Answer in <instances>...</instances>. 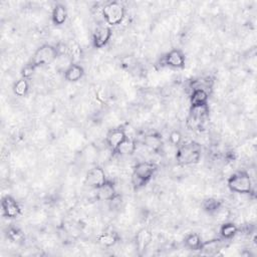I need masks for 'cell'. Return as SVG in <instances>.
<instances>
[{"mask_svg":"<svg viewBox=\"0 0 257 257\" xmlns=\"http://www.w3.org/2000/svg\"><path fill=\"white\" fill-rule=\"evenodd\" d=\"M158 167L153 162L143 161L135 165L131 175V183L136 189L145 187L154 177Z\"/></svg>","mask_w":257,"mask_h":257,"instance_id":"6da1fadb","label":"cell"},{"mask_svg":"<svg viewBox=\"0 0 257 257\" xmlns=\"http://www.w3.org/2000/svg\"><path fill=\"white\" fill-rule=\"evenodd\" d=\"M200 159L201 147L199 144L190 142L178 146L176 152V161L180 166H191L198 164Z\"/></svg>","mask_w":257,"mask_h":257,"instance_id":"7a4b0ae2","label":"cell"},{"mask_svg":"<svg viewBox=\"0 0 257 257\" xmlns=\"http://www.w3.org/2000/svg\"><path fill=\"white\" fill-rule=\"evenodd\" d=\"M228 189L237 194H251L253 191V184L250 175L245 171H238L232 174L227 180Z\"/></svg>","mask_w":257,"mask_h":257,"instance_id":"3957f363","label":"cell"},{"mask_svg":"<svg viewBox=\"0 0 257 257\" xmlns=\"http://www.w3.org/2000/svg\"><path fill=\"white\" fill-rule=\"evenodd\" d=\"M102 15L109 26H117L120 25L126 17V7L121 2L112 1L103 7Z\"/></svg>","mask_w":257,"mask_h":257,"instance_id":"277c9868","label":"cell"},{"mask_svg":"<svg viewBox=\"0 0 257 257\" xmlns=\"http://www.w3.org/2000/svg\"><path fill=\"white\" fill-rule=\"evenodd\" d=\"M59 56L56 46L51 44H42L40 45L33 53L31 57L30 64L36 68L42 65H47L52 63Z\"/></svg>","mask_w":257,"mask_h":257,"instance_id":"5b68a950","label":"cell"},{"mask_svg":"<svg viewBox=\"0 0 257 257\" xmlns=\"http://www.w3.org/2000/svg\"><path fill=\"white\" fill-rule=\"evenodd\" d=\"M108 177L106 174V171L101 166H96L88 171L87 175H85L84 183L89 187L93 189H98L103 184H105L108 181Z\"/></svg>","mask_w":257,"mask_h":257,"instance_id":"8992f818","label":"cell"},{"mask_svg":"<svg viewBox=\"0 0 257 257\" xmlns=\"http://www.w3.org/2000/svg\"><path fill=\"white\" fill-rule=\"evenodd\" d=\"M162 63L165 66L175 68V69H182L186 65V56L185 53L178 48H173L168 51L162 58Z\"/></svg>","mask_w":257,"mask_h":257,"instance_id":"52a82bcc","label":"cell"},{"mask_svg":"<svg viewBox=\"0 0 257 257\" xmlns=\"http://www.w3.org/2000/svg\"><path fill=\"white\" fill-rule=\"evenodd\" d=\"M113 36V30L109 25H98L92 35L93 46L97 49L104 48L108 45Z\"/></svg>","mask_w":257,"mask_h":257,"instance_id":"ba28073f","label":"cell"},{"mask_svg":"<svg viewBox=\"0 0 257 257\" xmlns=\"http://www.w3.org/2000/svg\"><path fill=\"white\" fill-rule=\"evenodd\" d=\"M1 210H2V216L8 219H15L19 217L22 213L20 204L14 197L10 195H5L2 197Z\"/></svg>","mask_w":257,"mask_h":257,"instance_id":"9c48e42d","label":"cell"},{"mask_svg":"<svg viewBox=\"0 0 257 257\" xmlns=\"http://www.w3.org/2000/svg\"><path fill=\"white\" fill-rule=\"evenodd\" d=\"M128 137L125 129L123 128H116L112 129L108 132L106 136V144L108 148L114 153L119 145Z\"/></svg>","mask_w":257,"mask_h":257,"instance_id":"30bf717a","label":"cell"},{"mask_svg":"<svg viewBox=\"0 0 257 257\" xmlns=\"http://www.w3.org/2000/svg\"><path fill=\"white\" fill-rule=\"evenodd\" d=\"M96 191H97L96 197L99 201L111 202L118 196L116 185L111 180H108L105 184H103L101 187L96 189Z\"/></svg>","mask_w":257,"mask_h":257,"instance_id":"8fae6325","label":"cell"},{"mask_svg":"<svg viewBox=\"0 0 257 257\" xmlns=\"http://www.w3.org/2000/svg\"><path fill=\"white\" fill-rule=\"evenodd\" d=\"M153 233L148 228L141 229L136 235V248L142 254L152 243Z\"/></svg>","mask_w":257,"mask_h":257,"instance_id":"7c38bea8","label":"cell"},{"mask_svg":"<svg viewBox=\"0 0 257 257\" xmlns=\"http://www.w3.org/2000/svg\"><path fill=\"white\" fill-rule=\"evenodd\" d=\"M137 151V142L130 138L129 136L119 145V147L116 149L114 154L119 155L121 157H129L136 153Z\"/></svg>","mask_w":257,"mask_h":257,"instance_id":"4fadbf2b","label":"cell"},{"mask_svg":"<svg viewBox=\"0 0 257 257\" xmlns=\"http://www.w3.org/2000/svg\"><path fill=\"white\" fill-rule=\"evenodd\" d=\"M84 75V68L78 63H70L64 70V78L68 82H77Z\"/></svg>","mask_w":257,"mask_h":257,"instance_id":"5bb4252c","label":"cell"},{"mask_svg":"<svg viewBox=\"0 0 257 257\" xmlns=\"http://www.w3.org/2000/svg\"><path fill=\"white\" fill-rule=\"evenodd\" d=\"M221 247L222 240L220 238H213L203 241L199 251L203 255H215L218 253V251L221 250Z\"/></svg>","mask_w":257,"mask_h":257,"instance_id":"9a60e30c","label":"cell"},{"mask_svg":"<svg viewBox=\"0 0 257 257\" xmlns=\"http://www.w3.org/2000/svg\"><path fill=\"white\" fill-rule=\"evenodd\" d=\"M68 17V12L66 7L61 4V3H57L51 12V21L55 26H60L63 25Z\"/></svg>","mask_w":257,"mask_h":257,"instance_id":"2e32d148","label":"cell"},{"mask_svg":"<svg viewBox=\"0 0 257 257\" xmlns=\"http://www.w3.org/2000/svg\"><path fill=\"white\" fill-rule=\"evenodd\" d=\"M209 102V93L202 89L192 90L190 95V104L191 107H202L208 106Z\"/></svg>","mask_w":257,"mask_h":257,"instance_id":"e0dca14e","label":"cell"},{"mask_svg":"<svg viewBox=\"0 0 257 257\" xmlns=\"http://www.w3.org/2000/svg\"><path fill=\"white\" fill-rule=\"evenodd\" d=\"M143 145L153 152H158L163 147V140L159 134L152 133L144 137Z\"/></svg>","mask_w":257,"mask_h":257,"instance_id":"ac0fdd59","label":"cell"},{"mask_svg":"<svg viewBox=\"0 0 257 257\" xmlns=\"http://www.w3.org/2000/svg\"><path fill=\"white\" fill-rule=\"evenodd\" d=\"M120 239H121V237H120L119 233L113 232V231L104 232V233H101L98 236L99 243L101 245L105 246V247H113V246H115L120 241Z\"/></svg>","mask_w":257,"mask_h":257,"instance_id":"d6986e66","label":"cell"},{"mask_svg":"<svg viewBox=\"0 0 257 257\" xmlns=\"http://www.w3.org/2000/svg\"><path fill=\"white\" fill-rule=\"evenodd\" d=\"M223 206V202L220 199L214 198V197H209V198H205L202 202H201V208L204 212L208 213V214H213L215 213L218 209H220Z\"/></svg>","mask_w":257,"mask_h":257,"instance_id":"ffe728a7","label":"cell"},{"mask_svg":"<svg viewBox=\"0 0 257 257\" xmlns=\"http://www.w3.org/2000/svg\"><path fill=\"white\" fill-rule=\"evenodd\" d=\"M202 236L199 233L196 232H192L189 233L188 235H186L185 239H184V245L186 248L190 249V250H194V251H199L201 245H202Z\"/></svg>","mask_w":257,"mask_h":257,"instance_id":"44dd1931","label":"cell"},{"mask_svg":"<svg viewBox=\"0 0 257 257\" xmlns=\"http://www.w3.org/2000/svg\"><path fill=\"white\" fill-rule=\"evenodd\" d=\"M29 89H30L29 81L27 78H24V77H21L17 81H15L12 88L13 94L19 98H24L25 96H27Z\"/></svg>","mask_w":257,"mask_h":257,"instance_id":"7402d4cb","label":"cell"},{"mask_svg":"<svg viewBox=\"0 0 257 257\" xmlns=\"http://www.w3.org/2000/svg\"><path fill=\"white\" fill-rule=\"evenodd\" d=\"M239 229L237 227V225H235L232 222H224L219 229V233L222 237V239L225 240H230L232 238H234L236 236V234L238 233Z\"/></svg>","mask_w":257,"mask_h":257,"instance_id":"603a6c76","label":"cell"},{"mask_svg":"<svg viewBox=\"0 0 257 257\" xmlns=\"http://www.w3.org/2000/svg\"><path fill=\"white\" fill-rule=\"evenodd\" d=\"M169 141L170 143L174 145V146H180L182 144V135L179 131L175 130L173 132L170 133V136H169Z\"/></svg>","mask_w":257,"mask_h":257,"instance_id":"cb8c5ba5","label":"cell"},{"mask_svg":"<svg viewBox=\"0 0 257 257\" xmlns=\"http://www.w3.org/2000/svg\"><path fill=\"white\" fill-rule=\"evenodd\" d=\"M7 236L8 238L13 241V242H17V241H20L23 237V234L22 232L18 229V228H10L8 230V233H7Z\"/></svg>","mask_w":257,"mask_h":257,"instance_id":"d4e9b609","label":"cell"},{"mask_svg":"<svg viewBox=\"0 0 257 257\" xmlns=\"http://www.w3.org/2000/svg\"><path fill=\"white\" fill-rule=\"evenodd\" d=\"M34 69H35V68H34L30 63L27 64V65H25L24 68L21 70V75H22V77L28 79V78L33 74Z\"/></svg>","mask_w":257,"mask_h":257,"instance_id":"484cf974","label":"cell"}]
</instances>
